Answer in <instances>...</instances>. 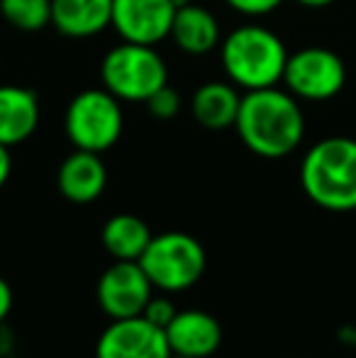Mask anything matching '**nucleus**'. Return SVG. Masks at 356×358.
Listing matches in <instances>:
<instances>
[{"label":"nucleus","mask_w":356,"mask_h":358,"mask_svg":"<svg viewBox=\"0 0 356 358\" xmlns=\"http://www.w3.org/2000/svg\"><path fill=\"white\" fill-rule=\"evenodd\" d=\"M242 144L262 159L293 154L305 137V115L290 90L278 85L247 90L234 122Z\"/></svg>","instance_id":"f257e3e1"},{"label":"nucleus","mask_w":356,"mask_h":358,"mask_svg":"<svg viewBox=\"0 0 356 358\" xmlns=\"http://www.w3.org/2000/svg\"><path fill=\"white\" fill-rule=\"evenodd\" d=\"M300 185L327 213L356 210V139L325 137L313 144L300 164Z\"/></svg>","instance_id":"f03ea898"},{"label":"nucleus","mask_w":356,"mask_h":358,"mask_svg":"<svg viewBox=\"0 0 356 358\" xmlns=\"http://www.w3.org/2000/svg\"><path fill=\"white\" fill-rule=\"evenodd\" d=\"M288 49L283 39L262 24H242L220 42V62L237 88L259 90L283 80Z\"/></svg>","instance_id":"7ed1b4c3"},{"label":"nucleus","mask_w":356,"mask_h":358,"mask_svg":"<svg viewBox=\"0 0 356 358\" xmlns=\"http://www.w3.org/2000/svg\"><path fill=\"white\" fill-rule=\"evenodd\" d=\"M103 88L118 100L147 103L162 85L169 83V69L152 44L122 42L113 47L100 64Z\"/></svg>","instance_id":"20e7f679"},{"label":"nucleus","mask_w":356,"mask_h":358,"mask_svg":"<svg viewBox=\"0 0 356 358\" xmlns=\"http://www.w3.org/2000/svg\"><path fill=\"white\" fill-rule=\"evenodd\" d=\"M152 285L169 295L190 290L205 273L208 254L193 234L164 231L154 234L139 259Z\"/></svg>","instance_id":"39448f33"},{"label":"nucleus","mask_w":356,"mask_h":358,"mask_svg":"<svg viewBox=\"0 0 356 358\" xmlns=\"http://www.w3.org/2000/svg\"><path fill=\"white\" fill-rule=\"evenodd\" d=\"M124 117L120 100L108 88H88L71 98L64 115V129L73 149L103 151L113 149L122 137Z\"/></svg>","instance_id":"423d86ee"},{"label":"nucleus","mask_w":356,"mask_h":358,"mask_svg":"<svg viewBox=\"0 0 356 358\" xmlns=\"http://www.w3.org/2000/svg\"><path fill=\"white\" fill-rule=\"evenodd\" d=\"M283 83L298 100L322 103L342 93L347 85V66L332 49L305 47L288 57Z\"/></svg>","instance_id":"0eeeda50"},{"label":"nucleus","mask_w":356,"mask_h":358,"mask_svg":"<svg viewBox=\"0 0 356 358\" xmlns=\"http://www.w3.org/2000/svg\"><path fill=\"white\" fill-rule=\"evenodd\" d=\"M154 290L139 261H113L95 285V297L110 320H129L142 315Z\"/></svg>","instance_id":"6e6552de"},{"label":"nucleus","mask_w":356,"mask_h":358,"mask_svg":"<svg viewBox=\"0 0 356 358\" xmlns=\"http://www.w3.org/2000/svg\"><path fill=\"white\" fill-rule=\"evenodd\" d=\"M166 331L152 324L149 320L129 317V320H113L100 334L95 344V358H169Z\"/></svg>","instance_id":"1a4fd4ad"},{"label":"nucleus","mask_w":356,"mask_h":358,"mask_svg":"<svg viewBox=\"0 0 356 358\" xmlns=\"http://www.w3.org/2000/svg\"><path fill=\"white\" fill-rule=\"evenodd\" d=\"M176 10L173 0H113V27L122 42L157 47L171 37Z\"/></svg>","instance_id":"9d476101"},{"label":"nucleus","mask_w":356,"mask_h":358,"mask_svg":"<svg viewBox=\"0 0 356 358\" xmlns=\"http://www.w3.org/2000/svg\"><path fill=\"white\" fill-rule=\"evenodd\" d=\"M171 354L188 358H210L222 346V327L210 312L178 310L166 327Z\"/></svg>","instance_id":"9b49d317"},{"label":"nucleus","mask_w":356,"mask_h":358,"mask_svg":"<svg viewBox=\"0 0 356 358\" xmlns=\"http://www.w3.org/2000/svg\"><path fill=\"white\" fill-rule=\"evenodd\" d=\"M59 193L73 205H88L103 195L108 185V169L100 154L76 149L62 161L57 171Z\"/></svg>","instance_id":"f8f14e48"},{"label":"nucleus","mask_w":356,"mask_h":358,"mask_svg":"<svg viewBox=\"0 0 356 358\" xmlns=\"http://www.w3.org/2000/svg\"><path fill=\"white\" fill-rule=\"evenodd\" d=\"M39 127V98L32 88L0 85V144L17 146L27 142Z\"/></svg>","instance_id":"ddd939ff"},{"label":"nucleus","mask_w":356,"mask_h":358,"mask_svg":"<svg viewBox=\"0 0 356 358\" xmlns=\"http://www.w3.org/2000/svg\"><path fill=\"white\" fill-rule=\"evenodd\" d=\"M52 24L64 37H95L113 27V0H52Z\"/></svg>","instance_id":"4468645a"},{"label":"nucleus","mask_w":356,"mask_h":358,"mask_svg":"<svg viewBox=\"0 0 356 358\" xmlns=\"http://www.w3.org/2000/svg\"><path fill=\"white\" fill-rule=\"evenodd\" d=\"M171 39L180 52L190 57H203L220 47V22L208 8L198 3H188L176 10L171 24Z\"/></svg>","instance_id":"2eb2a0df"},{"label":"nucleus","mask_w":356,"mask_h":358,"mask_svg":"<svg viewBox=\"0 0 356 358\" xmlns=\"http://www.w3.org/2000/svg\"><path fill=\"white\" fill-rule=\"evenodd\" d=\"M239 103H242V95H239L234 83H227V80H208V83H203L193 93L190 110H193V117L200 127L218 132V129L234 127Z\"/></svg>","instance_id":"dca6fc26"},{"label":"nucleus","mask_w":356,"mask_h":358,"mask_svg":"<svg viewBox=\"0 0 356 358\" xmlns=\"http://www.w3.org/2000/svg\"><path fill=\"white\" fill-rule=\"evenodd\" d=\"M152 229L137 215L120 213L103 224L100 241L115 261H139L152 241Z\"/></svg>","instance_id":"f3484780"},{"label":"nucleus","mask_w":356,"mask_h":358,"mask_svg":"<svg viewBox=\"0 0 356 358\" xmlns=\"http://www.w3.org/2000/svg\"><path fill=\"white\" fill-rule=\"evenodd\" d=\"M0 15L20 32H39L52 24V0H0Z\"/></svg>","instance_id":"a211bd4d"},{"label":"nucleus","mask_w":356,"mask_h":358,"mask_svg":"<svg viewBox=\"0 0 356 358\" xmlns=\"http://www.w3.org/2000/svg\"><path fill=\"white\" fill-rule=\"evenodd\" d=\"M144 105H147L149 115H154L157 120H171V117H176L178 110H180V95H178V90H173L171 85L166 83V85H162V88H159Z\"/></svg>","instance_id":"6ab92c4d"},{"label":"nucleus","mask_w":356,"mask_h":358,"mask_svg":"<svg viewBox=\"0 0 356 358\" xmlns=\"http://www.w3.org/2000/svg\"><path fill=\"white\" fill-rule=\"evenodd\" d=\"M176 312L178 310H176V305H173L171 297H169V292H164V295H152V300H149L147 307H144L142 317L152 322V324L166 329V327L171 324L173 317H176Z\"/></svg>","instance_id":"aec40b11"},{"label":"nucleus","mask_w":356,"mask_h":358,"mask_svg":"<svg viewBox=\"0 0 356 358\" xmlns=\"http://www.w3.org/2000/svg\"><path fill=\"white\" fill-rule=\"evenodd\" d=\"M232 10H237L239 15L247 17H264V15L278 10L285 0H225Z\"/></svg>","instance_id":"412c9836"},{"label":"nucleus","mask_w":356,"mask_h":358,"mask_svg":"<svg viewBox=\"0 0 356 358\" xmlns=\"http://www.w3.org/2000/svg\"><path fill=\"white\" fill-rule=\"evenodd\" d=\"M13 302H15L13 287H10V283L5 278H0V324H3L10 312H13Z\"/></svg>","instance_id":"4be33fe9"},{"label":"nucleus","mask_w":356,"mask_h":358,"mask_svg":"<svg viewBox=\"0 0 356 358\" xmlns=\"http://www.w3.org/2000/svg\"><path fill=\"white\" fill-rule=\"evenodd\" d=\"M10 173H13V159H10V146L0 144V188L8 183Z\"/></svg>","instance_id":"5701e85b"},{"label":"nucleus","mask_w":356,"mask_h":358,"mask_svg":"<svg viewBox=\"0 0 356 358\" xmlns=\"http://www.w3.org/2000/svg\"><path fill=\"white\" fill-rule=\"evenodd\" d=\"M337 339L342 341L344 346H356V324H344V327H339Z\"/></svg>","instance_id":"b1692460"},{"label":"nucleus","mask_w":356,"mask_h":358,"mask_svg":"<svg viewBox=\"0 0 356 358\" xmlns=\"http://www.w3.org/2000/svg\"><path fill=\"white\" fill-rule=\"evenodd\" d=\"M295 3L303 5V8H310V10H320V8H329L334 0H295Z\"/></svg>","instance_id":"393cba45"},{"label":"nucleus","mask_w":356,"mask_h":358,"mask_svg":"<svg viewBox=\"0 0 356 358\" xmlns=\"http://www.w3.org/2000/svg\"><path fill=\"white\" fill-rule=\"evenodd\" d=\"M188 3H193V0H173V5H176V8H183V5H188Z\"/></svg>","instance_id":"a878e982"},{"label":"nucleus","mask_w":356,"mask_h":358,"mask_svg":"<svg viewBox=\"0 0 356 358\" xmlns=\"http://www.w3.org/2000/svg\"><path fill=\"white\" fill-rule=\"evenodd\" d=\"M169 358H188V356H176V354H171V356H169Z\"/></svg>","instance_id":"bb28decb"}]
</instances>
